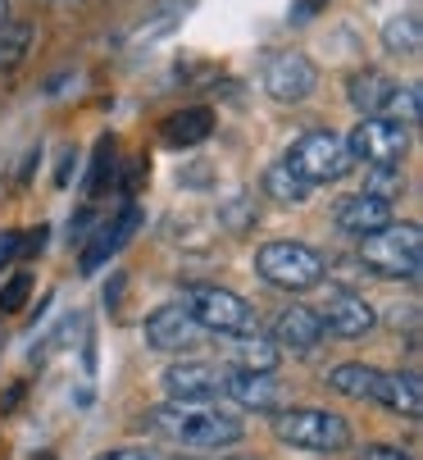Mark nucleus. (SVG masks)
<instances>
[{"label": "nucleus", "instance_id": "obj_1", "mask_svg": "<svg viewBox=\"0 0 423 460\" xmlns=\"http://www.w3.org/2000/svg\"><path fill=\"white\" fill-rule=\"evenodd\" d=\"M141 429H151L155 438L164 442H178V447H196V451H219V447H233L246 438V424L209 402H169V406H155L146 411Z\"/></svg>", "mask_w": 423, "mask_h": 460}, {"label": "nucleus", "instance_id": "obj_2", "mask_svg": "<svg viewBox=\"0 0 423 460\" xmlns=\"http://www.w3.org/2000/svg\"><path fill=\"white\" fill-rule=\"evenodd\" d=\"M273 438L292 451H310V456H341L350 447V424L332 411L319 406H301V411H278L273 415Z\"/></svg>", "mask_w": 423, "mask_h": 460}, {"label": "nucleus", "instance_id": "obj_3", "mask_svg": "<svg viewBox=\"0 0 423 460\" xmlns=\"http://www.w3.org/2000/svg\"><path fill=\"white\" fill-rule=\"evenodd\" d=\"M255 274L269 288H282V292H310V288L323 283L328 265H323V255L305 242H264L255 251Z\"/></svg>", "mask_w": 423, "mask_h": 460}, {"label": "nucleus", "instance_id": "obj_4", "mask_svg": "<svg viewBox=\"0 0 423 460\" xmlns=\"http://www.w3.org/2000/svg\"><path fill=\"white\" fill-rule=\"evenodd\" d=\"M360 260L378 279H419V265H423L419 224H387V228L360 237Z\"/></svg>", "mask_w": 423, "mask_h": 460}, {"label": "nucleus", "instance_id": "obj_5", "mask_svg": "<svg viewBox=\"0 0 423 460\" xmlns=\"http://www.w3.org/2000/svg\"><path fill=\"white\" fill-rule=\"evenodd\" d=\"M187 314L205 328V333H219V338H242V333H255L260 328L255 310L228 288H191Z\"/></svg>", "mask_w": 423, "mask_h": 460}, {"label": "nucleus", "instance_id": "obj_6", "mask_svg": "<svg viewBox=\"0 0 423 460\" xmlns=\"http://www.w3.org/2000/svg\"><path fill=\"white\" fill-rule=\"evenodd\" d=\"M287 164L314 187V182H337L350 173V164H356V155H350L346 137L328 133V128H314V133L296 137V146L287 151Z\"/></svg>", "mask_w": 423, "mask_h": 460}, {"label": "nucleus", "instance_id": "obj_7", "mask_svg": "<svg viewBox=\"0 0 423 460\" xmlns=\"http://www.w3.org/2000/svg\"><path fill=\"white\" fill-rule=\"evenodd\" d=\"M350 155L365 160L369 169H401V155L410 146V133L392 119H378V114H365L356 123V133H350Z\"/></svg>", "mask_w": 423, "mask_h": 460}, {"label": "nucleus", "instance_id": "obj_8", "mask_svg": "<svg viewBox=\"0 0 423 460\" xmlns=\"http://www.w3.org/2000/svg\"><path fill=\"white\" fill-rule=\"evenodd\" d=\"M319 87V69L301 55V50H278L269 55L264 64V92L278 101V105H301L305 96H314Z\"/></svg>", "mask_w": 423, "mask_h": 460}, {"label": "nucleus", "instance_id": "obj_9", "mask_svg": "<svg viewBox=\"0 0 423 460\" xmlns=\"http://www.w3.org/2000/svg\"><path fill=\"white\" fill-rule=\"evenodd\" d=\"M224 383H228V365L215 360H178L164 369L169 402H215L224 397Z\"/></svg>", "mask_w": 423, "mask_h": 460}, {"label": "nucleus", "instance_id": "obj_10", "mask_svg": "<svg viewBox=\"0 0 423 460\" xmlns=\"http://www.w3.org/2000/svg\"><path fill=\"white\" fill-rule=\"evenodd\" d=\"M319 319H323V333H332V338H365L369 328L378 323L374 305L356 288H328Z\"/></svg>", "mask_w": 423, "mask_h": 460}, {"label": "nucleus", "instance_id": "obj_11", "mask_svg": "<svg viewBox=\"0 0 423 460\" xmlns=\"http://www.w3.org/2000/svg\"><path fill=\"white\" fill-rule=\"evenodd\" d=\"M141 333H146V347L155 351H196L205 342V328L187 314V305H160Z\"/></svg>", "mask_w": 423, "mask_h": 460}, {"label": "nucleus", "instance_id": "obj_12", "mask_svg": "<svg viewBox=\"0 0 423 460\" xmlns=\"http://www.w3.org/2000/svg\"><path fill=\"white\" fill-rule=\"evenodd\" d=\"M224 397H233L242 411H255V415H278L282 406H287L282 383L273 374H255V369H228Z\"/></svg>", "mask_w": 423, "mask_h": 460}, {"label": "nucleus", "instance_id": "obj_13", "mask_svg": "<svg viewBox=\"0 0 423 460\" xmlns=\"http://www.w3.org/2000/svg\"><path fill=\"white\" fill-rule=\"evenodd\" d=\"M319 342H323V319H319V310H310V305H287V310L273 319V347H278V351L305 356V351H314Z\"/></svg>", "mask_w": 423, "mask_h": 460}, {"label": "nucleus", "instance_id": "obj_14", "mask_svg": "<svg viewBox=\"0 0 423 460\" xmlns=\"http://www.w3.org/2000/svg\"><path fill=\"white\" fill-rule=\"evenodd\" d=\"M337 228L341 233H350V237H369V233H378V228H387L392 224V201H383V196H369V191H360V196H346V201L337 206Z\"/></svg>", "mask_w": 423, "mask_h": 460}, {"label": "nucleus", "instance_id": "obj_15", "mask_svg": "<svg viewBox=\"0 0 423 460\" xmlns=\"http://www.w3.org/2000/svg\"><path fill=\"white\" fill-rule=\"evenodd\" d=\"M374 406L392 411L396 420H419V411H423V383H419V374H387L383 369V387H378Z\"/></svg>", "mask_w": 423, "mask_h": 460}, {"label": "nucleus", "instance_id": "obj_16", "mask_svg": "<svg viewBox=\"0 0 423 460\" xmlns=\"http://www.w3.org/2000/svg\"><path fill=\"white\" fill-rule=\"evenodd\" d=\"M328 387L341 392V397H350V402H378L383 369L378 365H365V360H346V365H332Z\"/></svg>", "mask_w": 423, "mask_h": 460}, {"label": "nucleus", "instance_id": "obj_17", "mask_svg": "<svg viewBox=\"0 0 423 460\" xmlns=\"http://www.w3.org/2000/svg\"><path fill=\"white\" fill-rule=\"evenodd\" d=\"M137 224H141L137 206H128V210H123L114 224H101V228H96V237H92V246L83 251V274H96V270L105 265V260H110V255H114V251H119L128 237H132V228H137Z\"/></svg>", "mask_w": 423, "mask_h": 460}, {"label": "nucleus", "instance_id": "obj_18", "mask_svg": "<svg viewBox=\"0 0 423 460\" xmlns=\"http://www.w3.org/2000/svg\"><path fill=\"white\" fill-rule=\"evenodd\" d=\"M228 356H233V369H255V374H273L278 360H282V351L273 347V338H264L260 328H255V333L233 338L228 342Z\"/></svg>", "mask_w": 423, "mask_h": 460}, {"label": "nucleus", "instance_id": "obj_19", "mask_svg": "<svg viewBox=\"0 0 423 460\" xmlns=\"http://www.w3.org/2000/svg\"><path fill=\"white\" fill-rule=\"evenodd\" d=\"M209 128H215V114H209L205 105H191V110H178V114L164 119V133L160 137L169 146H196V142L209 137Z\"/></svg>", "mask_w": 423, "mask_h": 460}, {"label": "nucleus", "instance_id": "obj_20", "mask_svg": "<svg viewBox=\"0 0 423 460\" xmlns=\"http://www.w3.org/2000/svg\"><path fill=\"white\" fill-rule=\"evenodd\" d=\"M264 191L273 196L278 206H305L314 187H310L287 160H278V164H269V173H264Z\"/></svg>", "mask_w": 423, "mask_h": 460}, {"label": "nucleus", "instance_id": "obj_21", "mask_svg": "<svg viewBox=\"0 0 423 460\" xmlns=\"http://www.w3.org/2000/svg\"><path fill=\"white\" fill-rule=\"evenodd\" d=\"M392 87H396V83L383 78L378 69H360V74H350V105H356L360 114H378Z\"/></svg>", "mask_w": 423, "mask_h": 460}, {"label": "nucleus", "instance_id": "obj_22", "mask_svg": "<svg viewBox=\"0 0 423 460\" xmlns=\"http://www.w3.org/2000/svg\"><path fill=\"white\" fill-rule=\"evenodd\" d=\"M383 46L392 55H419L423 46V28H419V14H392L383 23Z\"/></svg>", "mask_w": 423, "mask_h": 460}, {"label": "nucleus", "instance_id": "obj_23", "mask_svg": "<svg viewBox=\"0 0 423 460\" xmlns=\"http://www.w3.org/2000/svg\"><path fill=\"white\" fill-rule=\"evenodd\" d=\"M378 119H392L401 128H414L419 123V87H392L387 101H383V110H378Z\"/></svg>", "mask_w": 423, "mask_h": 460}, {"label": "nucleus", "instance_id": "obj_24", "mask_svg": "<svg viewBox=\"0 0 423 460\" xmlns=\"http://www.w3.org/2000/svg\"><path fill=\"white\" fill-rule=\"evenodd\" d=\"M28 46H32V28L28 23H0V69L23 64Z\"/></svg>", "mask_w": 423, "mask_h": 460}, {"label": "nucleus", "instance_id": "obj_25", "mask_svg": "<svg viewBox=\"0 0 423 460\" xmlns=\"http://www.w3.org/2000/svg\"><path fill=\"white\" fill-rule=\"evenodd\" d=\"M28 292H32V274L19 270L5 288H0V314H19V310L28 305Z\"/></svg>", "mask_w": 423, "mask_h": 460}, {"label": "nucleus", "instance_id": "obj_26", "mask_svg": "<svg viewBox=\"0 0 423 460\" xmlns=\"http://www.w3.org/2000/svg\"><path fill=\"white\" fill-rule=\"evenodd\" d=\"M105 178H114V137H105V142L96 146V173H92V182H87L92 201L105 191Z\"/></svg>", "mask_w": 423, "mask_h": 460}, {"label": "nucleus", "instance_id": "obj_27", "mask_svg": "<svg viewBox=\"0 0 423 460\" xmlns=\"http://www.w3.org/2000/svg\"><path fill=\"white\" fill-rule=\"evenodd\" d=\"M365 191H369V196H383V201H392V196L401 191V169H374V178H369Z\"/></svg>", "mask_w": 423, "mask_h": 460}, {"label": "nucleus", "instance_id": "obj_28", "mask_svg": "<svg viewBox=\"0 0 423 460\" xmlns=\"http://www.w3.org/2000/svg\"><path fill=\"white\" fill-rule=\"evenodd\" d=\"M356 460H414V451H405L396 442H369L356 451Z\"/></svg>", "mask_w": 423, "mask_h": 460}, {"label": "nucleus", "instance_id": "obj_29", "mask_svg": "<svg viewBox=\"0 0 423 460\" xmlns=\"http://www.w3.org/2000/svg\"><path fill=\"white\" fill-rule=\"evenodd\" d=\"M96 460H164V456L146 451V447H114V451H101Z\"/></svg>", "mask_w": 423, "mask_h": 460}, {"label": "nucleus", "instance_id": "obj_30", "mask_svg": "<svg viewBox=\"0 0 423 460\" xmlns=\"http://www.w3.org/2000/svg\"><path fill=\"white\" fill-rule=\"evenodd\" d=\"M19 237H23V233H0V270H5L10 260L19 255Z\"/></svg>", "mask_w": 423, "mask_h": 460}, {"label": "nucleus", "instance_id": "obj_31", "mask_svg": "<svg viewBox=\"0 0 423 460\" xmlns=\"http://www.w3.org/2000/svg\"><path fill=\"white\" fill-rule=\"evenodd\" d=\"M319 5H328V0H296L287 19H292V23H305V19H314V10H319Z\"/></svg>", "mask_w": 423, "mask_h": 460}, {"label": "nucleus", "instance_id": "obj_32", "mask_svg": "<svg viewBox=\"0 0 423 460\" xmlns=\"http://www.w3.org/2000/svg\"><path fill=\"white\" fill-rule=\"evenodd\" d=\"M0 23H10V5H5V0H0Z\"/></svg>", "mask_w": 423, "mask_h": 460}]
</instances>
